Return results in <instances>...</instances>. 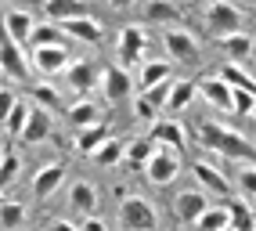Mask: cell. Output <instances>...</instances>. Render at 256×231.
Listing matches in <instances>:
<instances>
[{"instance_id":"cell-12","label":"cell","mask_w":256,"mask_h":231,"mask_svg":"<svg viewBox=\"0 0 256 231\" xmlns=\"http://www.w3.org/2000/svg\"><path fill=\"white\" fill-rule=\"evenodd\" d=\"M152 141L156 144H170V148H180L188 144V130L180 126V120H156L152 123Z\"/></svg>"},{"instance_id":"cell-17","label":"cell","mask_w":256,"mask_h":231,"mask_svg":"<svg viewBox=\"0 0 256 231\" xmlns=\"http://www.w3.org/2000/svg\"><path fill=\"white\" fill-rule=\"evenodd\" d=\"M65 32H72L76 40H83V44H101V26L90 18V14H83V18H65V22H58Z\"/></svg>"},{"instance_id":"cell-31","label":"cell","mask_w":256,"mask_h":231,"mask_svg":"<svg viewBox=\"0 0 256 231\" xmlns=\"http://www.w3.org/2000/svg\"><path fill=\"white\" fill-rule=\"evenodd\" d=\"M162 80H170V62H144V69H141V90L162 84Z\"/></svg>"},{"instance_id":"cell-43","label":"cell","mask_w":256,"mask_h":231,"mask_svg":"<svg viewBox=\"0 0 256 231\" xmlns=\"http://www.w3.org/2000/svg\"><path fill=\"white\" fill-rule=\"evenodd\" d=\"M192 4H198V8H206V4H210V0H192Z\"/></svg>"},{"instance_id":"cell-24","label":"cell","mask_w":256,"mask_h":231,"mask_svg":"<svg viewBox=\"0 0 256 231\" xmlns=\"http://www.w3.org/2000/svg\"><path fill=\"white\" fill-rule=\"evenodd\" d=\"M144 18L148 22H180V8L174 0H148L144 4Z\"/></svg>"},{"instance_id":"cell-2","label":"cell","mask_w":256,"mask_h":231,"mask_svg":"<svg viewBox=\"0 0 256 231\" xmlns=\"http://www.w3.org/2000/svg\"><path fill=\"white\" fill-rule=\"evenodd\" d=\"M116 195H119V228H126V231L159 228V213H156V202L152 199L134 195V192H116Z\"/></svg>"},{"instance_id":"cell-25","label":"cell","mask_w":256,"mask_h":231,"mask_svg":"<svg viewBox=\"0 0 256 231\" xmlns=\"http://www.w3.org/2000/svg\"><path fill=\"white\" fill-rule=\"evenodd\" d=\"M195 224H198L202 231H224V228H231L228 206H206V210L195 217Z\"/></svg>"},{"instance_id":"cell-28","label":"cell","mask_w":256,"mask_h":231,"mask_svg":"<svg viewBox=\"0 0 256 231\" xmlns=\"http://www.w3.org/2000/svg\"><path fill=\"white\" fill-rule=\"evenodd\" d=\"M90 156H94V162H98V166H116V162L123 159V144H119V141H112V134H108V138L101 141Z\"/></svg>"},{"instance_id":"cell-20","label":"cell","mask_w":256,"mask_h":231,"mask_svg":"<svg viewBox=\"0 0 256 231\" xmlns=\"http://www.w3.org/2000/svg\"><path fill=\"white\" fill-rule=\"evenodd\" d=\"M69 206H72L76 213H94V210H98V192H94V184L76 180V184L69 188Z\"/></svg>"},{"instance_id":"cell-3","label":"cell","mask_w":256,"mask_h":231,"mask_svg":"<svg viewBox=\"0 0 256 231\" xmlns=\"http://www.w3.org/2000/svg\"><path fill=\"white\" fill-rule=\"evenodd\" d=\"M242 29V11L234 8V0H210L206 8V32L210 36H228V32Z\"/></svg>"},{"instance_id":"cell-5","label":"cell","mask_w":256,"mask_h":231,"mask_svg":"<svg viewBox=\"0 0 256 231\" xmlns=\"http://www.w3.org/2000/svg\"><path fill=\"white\" fill-rule=\"evenodd\" d=\"M148 174L152 184H170L177 174H180V152H170V148H156V152L148 156V162L141 166Z\"/></svg>"},{"instance_id":"cell-19","label":"cell","mask_w":256,"mask_h":231,"mask_svg":"<svg viewBox=\"0 0 256 231\" xmlns=\"http://www.w3.org/2000/svg\"><path fill=\"white\" fill-rule=\"evenodd\" d=\"M195 94H198V87L192 84V80H177V84H170V94H166V102H162V105L177 116L180 108L192 105V98H195Z\"/></svg>"},{"instance_id":"cell-22","label":"cell","mask_w":256,"mask_h":231,"mask_svg":"<svg viewBox=\"0 0 256 231\" xmlns=\"http://www.w3.org/2000/svg\"><path fill=\"white\" fill-rule=\"evenodd\" d=\"M220 44H224V51L238 65H246L249 54H252V36H249V32H228V36H220Z\"/></svg>"},{"instance_id":"cell-39","label":"cell","mask_w":256,"mask_h":231,"mask_svg":"<svg viewBox=\"0 0 256 231\" xmlns=\"http://www.w3.org/2000/svg\"><path fill=\"white\" fill-rule=\"evenodd\" d=\"M134 112H138V120H156V105H152L148 98H138V102H134Z\"/></svg>"},{"instance_id":"cell-34","label":"cell","mask_w":256,"mask_h":231,"mask_svg":"<svg viewBox=\"0 0 256 231\" xmlns=\"http://www.w3.org/2000/svg\"><path fill=\"white\" fill-rule=\"evenodd\" d=\"M26 116H29V108H26L22 102H14V105H11L8 120H4V126H8V134H11V138H18V134H22V126H26Z\"/></svg>"},{"instance_id":"cell-14","label":"cell","mask_w":256,"mask_h":231,"mask_svg":"<svg viewBox=\"0 0 256 231\" xmlns=\"http://www.w3.org/2000/svg\"><path fill=\"white\" fill-rule=\"evenodd\" d=\"M18 138H22L26 144H40V141L50 138V116H47V108H29L26 126H22Z\"/></svg>"},{"instance_id":"cell-15","label":"cell","mask_w":256,"mask_h":231,"mask_svg":"<svg viewBox=\"0 0 256 231\" xmlns=\"http://www.w3.org/2000/svg\"><path fill=\"white\" fill-rule=\"evenodd\" d=\"M44 14L50 22L83 18V14H90V4H87V0H44Z\"/></svg>"},{"instance_id":"cell-36","label":"cell","mask_w":256,"mask_h":231,"mask_svg":"<svg viewBox=\"0 0 256 231\" xmlns=\"http://www.w3.org/2000/svg\"><path fill=\"white\" fill-rule=\"evenodd\" d=\"M231 108L242 116V120H249L252 116V90H234L231 87Z\"/></svg>"},{"instance_id":"cell-38","label":"cell","mask_w":256,"mask_h":231,"mask_svg":"<svg viewBox=\"0 0 256 231\" xmlns=\"http://www.w3.org/2000/svg\"><path fill=\"white\" fill-rule=\"evenodd\" d=\"M242 192H246V199L252 202V192H256V174H252V162H246V170H242Z\"/></svg>"},{"instance_id":"cell-41","label":"cell","mask_w":256,"mask_h":231,"mask_svg":"<svg viewBox=\"0 0 256 231\" xmlns=\"http://www.w3.org/2000/svg\"><path fill=\"white\" fill-rule=\"evenodd\" d=\"M11 105H14V90H0V123H4L8 120V112H11Z\"/></svg>"},{"instance_id":"cell-42","label":"cell","mask_w":256,"mask_h":231,"mask_svg":"<svg viewBox=\"0 0 256 231\" xmlns=\"http://www.w3.org/2000/svg\"><path fill=\"white\" fill-rule=\"evenodd\" d=\"M112 4H116V8H130V4H134V0H112Z\"/></svg>"},{"instance_id":"cell-29","label":"cell","mask_w":256,"mask_h":231,"mask_svg":"<svg viewBox=\"0 0 256 231\" xmlns=\"http://www.w3.org/2000/svg\"><path fill=\"white\" fill-rule=\"evenodd\" d=\"M26 224V206L14 199H0V228H22Z\"/></svg>"},{"instance_id":"cell-21","label":"cell","mask_w":256,"mask_h":231,"mask_svg":"<svg viewBox=\"0 0 256 231\" xmlns=\"http://www.w3.org/2000/svg\"><path fill=\"white\" fill-rule=\"evenodd\" d=\"M32 26H36V18H32V11H22V8H14V11H8V14H4V29L11 32L14 40H29Z\"/></svg>"},{"instance_id":"cell-8","label":"cell","mask_w":256,"mask_h":231,"mask_svg":"<svg viewBox=\"0 0 256 231\" xmlns=\"http://www.w3.org/2000/svg\"><path fill=\"white\" fill-rule=\"evenodd\" d=\"M98 80H101V90H105V102H112V105H119L134 90V80H130V72L123 69V65H108Z\"/></svg>"},{"instance_id":"cell-30","label":"cell","mask_w":256,"mask_h":231,"mask_svg":"<svg viewBox=\"0 0 256 231\" xmlns=\"http://www.w3.org/2000/svg\"><path fill=\"white\" fill-rule=\"evenodd\" d=\"M220 80H224L228 87H234V90H252V76L242 69V65H224V69H220Z\"/></svg>"},{"instance_id":"cell-18","label":"cell","mask_w":256,"mask_h":231,"mask_svg":"<svg viewBox=\"0 0 256 231\" xmlns=\"http://www.w3.org/2000/svg\"><path fill=\"white\" fill-rule=\"evenodd\" d=\"M198 94L206 98L210 105H216V108H231V87H228L220 76H206V80L198 84Z\"/></svg>"},{"instance_id":"cell-7","label":"cell","mask_w":256,"mask_h":231,"mask_svg":"<svg viewBox=\"0 0 256 231\" xmlns=\"http://www.w3.org/2000/svg\"><path fill=\"white\" fill-rule=\"evenodd\" d=\"M144 51H148V32L141 26H126L119 32V65H123V69L138 65Z\"/></svg>"},{"instance_id":"cell-4","label":"cell","mask_w":256,"mask_h":231,"mask_svg":"<svg viewBox=\"0 0 256 231\" xmlns=\"http://www.w3.org/2000/svg\"><path fill=\"white\" fill-rule=\"evenodd\" d=\"M162 47L170 51V58H177L180 65H198V58H202L198 40L188 29H180V26H174V29L162 32Z\"/></svg>"},{"instance_id":"cell-23","label":"cell","mask_w":256,"mask_h":231,"mask_svg":"<svg viewBox=\"0 0 256 231\" xmlns=\"http://www.w3.org/2000/svg\"><path fill=\"white\" fill-rule=\"evenodd\" d=\"M108 134H112L108 123H87V126L80 130V138H76V148H80L83 156H90V152H94V148H98L101 141H105Z\"/></svg>"},{"instance_id":"cell-32","label":"cell","mask_w":256,"mask_h":231,"mask_svg":"<svg viewBox=\"0 0 256 231\" xmlns=\"http://www.w3.org/2000/svg\"><path fill=\"white\" fill-rule=\"evenodd\" d=\"M29 40H32V47H44V44H65L62 26H58V22H50V26H32Z\"/></svg>"},{"instance_id":"cell-6","label":"cell","mask_w":256,"mask_h":231,"mask_svg":"<svg viewBox=\"0 0 256 231\" xmlns=\"http://www.w3.org/2000/svg\"><path fill=\"white\" fill-rule=\"evenodd\" d=\"M0 69H4L8 76H14V80H26V76H29L26 54H22L18 40H14L8 29H0Z\"/></svg>"},{"instance_id":"cell-13","label":"cell","mask_w":256,"mask_h":231,"mask_svg":"<svg viewBox=\"0 0 256 231\" xmlns=\"http://www.w3.org/2000/svg\"><path fill=\"white\" fill-rule=\"evenodd\" d=\"M192 174H195V180H198V184L202 188H206V192H213V195H224V199H228V195H231V180L224 177V174H220L216 166H210V162H195V166H192Z\"/></svg>"},{"instance_id":"cell-9","label":"cell","mask_w":256,"mask_h":231,"mask_svg":"<svg viewBox=\"0 0 256 231\" xmlns=\"http://www.w3.org/2000/svg\"><path fill=\"white\" fill-rule=\"evenodd\" d=\"M62 177H65V170L58 166V162H47V166H40L36 177H32V199H36V202H47L50 195L62 188Z\"/></svg>"},{"instance_id":"cell-1","label":"cell","mask_w":256,"mask_h":231,"mask_svg":"<svg viewBox=\"0 0 256 231\" xmlns=\"http://www.w3.org/2000/svg\"><path fill=\"white\" fill-rule=\"evenodd\" d=\"M198 138H202V144H206V148H213V152L228 156V159H238V162H252V159H256L249 138L234 134V130L220 126V123H213V120H202V123H198Z\"/></svg>"},{"instance_id":"cell-40","label":"cell","mask_w":256,"mask_h":231,"mask_svg":"<svg viewBox=\"0 0 256 231\" xmlns=\"http://www.w3.org/2000/svg\"><path fill=\"white\" fill-rule=\"evenodd\" d=\"M105 228H108V224L101 220V217H94V213H87V217L80 220V231H105Z\"/></svg>"},{"instance_id":"cell-11","label":"cell","mask_w":256,"mask_h":231,"mask_svg":"<svg viewBox=\"0 0 256 231\" xmlns=\"http://www.w3.org/2000/svg\"><path fill=\"white\" fill-rule=\"evenodd\" d=\"M210 206V199L202 192H177V199H174V217L180 224H195V217L202 210Z\"/></svg>"},{"instance_id":"cell-26","label":"cell","mask_w":256,"mask_h":231,"mask_svg":"<svg viewBox=\"0 0 256 231\" xmlns=\"http://www.w3.org/2000/svg\"><path fill=\"white\" fill-rule=\"evenodd\" d=\"M228 206V217H231V228H238V231H249L256 220H252V202L249 199H231V202H224Z\"/></svg>"},{"instance_id":"cell-37","label":"cell","mask_w":256,"mask_h":231,"mask_svg":"<svg viewBox=\"0 0 256 231\" xmlns=\"http://www.w3.org/2000/svg\"><path fill=\"white\" fill-rule=\"evenodd\" d=\"M14 174H18V156H4V162H0V184H4V180H11Z\"/></svg>"},{"instance_id":"cell-27","label":"cell","mask_w":256,"mask_h":231,"mask_svg":"<svg viewBox=\"0 0 256 231\" xmlns=\"http://www.w3.org/2000/svg\"><path fill=\"white\" fill-rule=\"evenodd\" d=\"M152 152H156V141H144V138H141V141H130V144L123 148V159L130 162V170H141Z\"/></svg>"},{"instance_id":"cell-16","label":"cell","mask_w":256,"mask_h":231,"mask_svg":"<svg viewBox=\"0 0 256 231\" xmlns=\"http://www.w3.org/2000/svg\"><path fill=\"white\" fill-rule=\"evenodd\" d=\"M69 84H72L76 94H87V90L98 84V65H94L90 58H76V62L69 65Z\"/></svg>"},{"instance_id":"cell-10","label":"cell","mask_w":256,"mask_h":231,"mask_svg":"<svg viewBox=\"0 0 256 231\" xmlns=\"http://www.w3.org/2000/svg\"><path fill=\"white\" fill-rule=\"evenodd\" d=\"M69 62V51H65V44H44V47H32V65H36L40 72L54 76L62 72V65Z\"/></svg>"},{"instance_id":"cell-35","label":"cell","mask_w":256,"mask_h":231,"mask_svg":"<svg viewBox=\"0 0 256 231\" xmlns=\"http://www.w3.org/2000/svg\"><path fill=\"white\" fill-rule=\"evenodd\" d=\"M32 98H36L47 112H50V108H62V98H58V90L50 87V84H36V87H32Z\"/></svg>"},{"instance_id":"cell-33","label":"cell","mask_w":256,"mask_h":231,"mask_svg":"<svg viewBox=\"0 0 256 231\" xmlns=\"http://www.w3.org/2000/svg\"><path fill=\"white\" fill-rule=\"evenodd\" d=\"M69 120H72L76 126H87V123H98V105H94V102H76V105L69 108Z\"/></svg>"}]
</instances>
